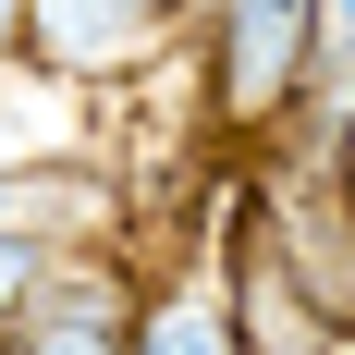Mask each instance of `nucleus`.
I'll return each instance as SVG.
<instances>
[{
	"label": "nucleus",
	"instance_id": "obj_2",
	"mask_svg": "<svg viewBox=\"0 0 355 355\" xmlns=\"http://www.w3.org/2000/svg\"><path fill=\"white\" fill-rule=\"evenodd\" d=\"M220 294H233V355H355V319L294 270L257 184H233V209H220Z\"/></svg>",
	"mask_w": 355,
	"mask_h": 355
},
{
	"label": "nucleus",
	"instance_id": "obj_4",
	"mask_svg": "<svg viewBox=\"0 0 355 355\" xmlns=\"http://www.w3.org/2000/svg\"><path fill=\"white\" fill-rule=\"evenodd\" d=\"M343 110H355V0H319V12H306V98H294V123H282L270 159H306V172H319V147H331Z\"/></svg>",
	"mask_w": 355,
	"mask_h": 355
},
{
	"label": "nucleus",
	"instance_id": "obj_3",
	"mask_svg": "<svg viewBox=\"0 0 355 355\" xmlns=\"http://www.w3.org/2000/svg\"><path fill=\"white\" fill-rule=\"evenodd\" d=\"M12 355H135V270L98 233H62L37 257V282H25Z\"/></svg>",
	"mask_w": 355,
	"mask_h": 355
},
{
	"label": "nucleus",
	"instance_id": "obj_8",
	"mask_svg": "<svg viewBox=\"0 0 355 355\" xmlns=\"http://www.w3.org/2000/svg\"><path fill=\"white\" fill-rule=\"evenodd\" d=\"M12 12H25V0H0V49H12Z\"/></svg>",
	"mask_w": 355,
	"mask_h": 355
},
{
	"label": "nucleus",
	"instance_id": "obj_1",
	"mask_svg": "<svg viewBox=\"0 0 355 355\" xmlns=\"http://www.w3.org/2000/svg\"><path fill=\"white\" fill-rule=\"evenodd\" d=\"M306 12L319 0H184V37L196 49V110H209L220 147H282L294 98H306Z\"/></svg>",
	"mask_w": 355,
	"mask_h": 355
},
{
	"label": "nucleus",
	"instance_id": "obj_9",
	"mask_svg": "<svg viewBox=\"0 0 355 355\" xmlns=\"http://www.w3.org/2000/svg\"><path fill=\"white\" fill-rule=\"evenodd\" d=\"M0 209H12V172H0Z\"/></svg>",
	"mask_w": 355,
	"mask_h": 355
},
{
	"label": "nucleus",
	"instance_id": "obj_5",
	"mask_svg": "<svg viewBox=\"0 0 355 355\" xmlns=\"http://www.w3.org/2000/svg\"><path fill=\"white\" fill-rule=\"evenodd\" d=\"M135 355H233V294H220V270L135 282Z\"/></svg>",
	"mask_w": 355,
	"mask_h": 355
},
{
	"label": "nucleus",
	"instance_id": "obj_6",
	"mask_svg": "<svg viewBox=\"0 0 355 355\" xmlns=\"http://www.w3.org/2000/svg\"><path fill=\"white\" fill-rule=\"evenodd\" d=\"M49 245H62V220L25 209V172H12V209H0V355H12V319H25V282H37Z\"/></svg>",
	"mask_w": 355,
	"mask_h": 355
},
{
	"label": "nucleus",
	"instance_id": "obj_7",
	"mask_svg": "<svg viewBox=\"0 0 355 355\" xmlns=\"http://www.w3.org/2000/svg\"><path fill=\"white\" fill-rule=\"evenodd\" d=\"M319 184H331V196H343V209H355V110H343V123H331V147H319Z\"/></svg>",
	"mask_w": 355,
	"mask_h": 355
}]
</instances>
